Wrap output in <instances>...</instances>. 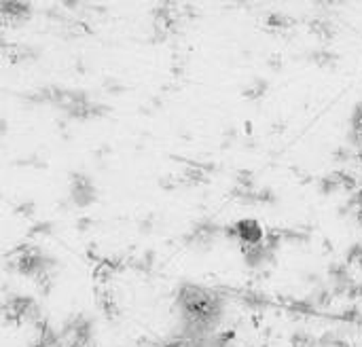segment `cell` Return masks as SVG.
<instances>
[{
    "mask_svg": "<svg viewBox=\"0 0 362 347\" xmlns=\"http://www.w3.org/2000/svg\"><path fill=\"white\" fill-rule=\"evenodd\" d=\"M267 23L274 25V28H286V25H291V19L286 15H282V13H272Z\"/></svg>",
    "mask_w": 362,
    "mask_h": 347,
    "instance_id": "cell-3",
    "label": "cell"
},
{
    "mask_svg": "<svg viewBox=\"0 0 362 347\" xmlns=\"http://www.w3.org/2000/svg\"><path fill=\"white\" fill-rule=\"evenodd\" d=\"M248 347H255V346H248Z\"/></svg>",
    "mask_w": 362,
    "mask_h": 347,
    "instance_id": "cell-4",
    "label": "cell"
},
{
    "mask_svg": "<svg viewBox=\"0 0 362 347\" xmlns=\"http://www.w3.org/2000/svg\"><path fill=\"white\" fill-rule=\"evenodd\" d=\"M227 235H231L233 240H238L244 248L259 246V244H263V240H265L263 227H261L257 220H252V218L238 220L231 229H227Z\"/></svg>",
    "mask_w": 362,
    "mask_h": 347,
    "instance_id": "cell-1",
    "label": "cell"
},
{
    "mask_svg": "<svg viewBox=\"0 0 362 347\" xmlns=\"http://www.w3.org/2000/svg\"><path fill=\"white\" fill-rule=\"evenodd\" d=\"M70 199L78 208H87L98 199V189L87 176H74L70 182Z\"/></svg>",
    "mask_w": 362,
    "mask_h": 347,
    "instance_id": "cell-2",
    "label": "cell"
}]
</instances>
